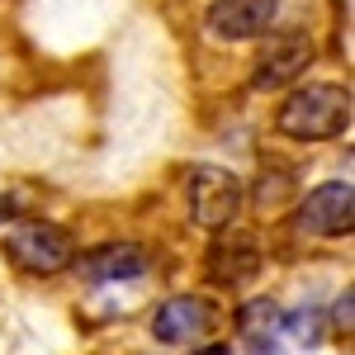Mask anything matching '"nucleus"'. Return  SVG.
I'll list each match as a JSON object with an SVG mask.
<instances>
[{"instance_id":"3","label":"nucleus","mask_w":355,"mask_h":355,"mask_svg":"<svg viewBox=\"0 0 355 355\" xmlns=\"http://www.w3.org/2000/svg\"><path fill=\"white\" fill-rule=\"evenodd\" d=\"M190 218L209 232H218L242 214V180L223 166H194L190 171Z\"/></svg>"},{"instance_id":"12","label":"nucleus","mask_w":355,"mask_h":355,"mask_svg":"<svg viewBox=\"0 0 355 355\" xmlns=\"http://www.w3.org/2000/svg\"><path fill=\"white\" fill-rule=\"evenodd\" d=\"M336 318H341V322H346V327H351V294H346V299L336 303Z\"/></svg>"},{"instance_id":"13","label":"nucleus","mask_w":355,"mask_h":355,"mask_svg":"<svg viewBox=\"0 0 355 355\" xmlns=\"http://www.w3.org/2000/svg\"><path fill=\"white\" fill-rule=\"evenodd\" d=\"M194 355H232L227 346H204V351H194Z\"/></svg>"},{"instance_id":"10","label":"nucleus","mask_w":355,"mask_h":355,"mask_svg":"<svg viewBox=\"0 0 355 355\" xmlns=\"http://www.w3.org/2000/svg\"><path fill=\"white\" fill-rule=\"evenodd\" d=\"M289 331H294V341H299V346H313V341L322 336V331H318V313H299Z\"/></svg>"},{"instance_id":"9","label":"nucleus","mask_w":355,"mask_h":355,"mask_svg":"<svg viewBox=\"0 0 355 355\" xmlns=\"http://www.w3.org/2000/svg\"><path fill=\"white\" fill-rule=\"evenodd\" d=\"M256 270H261V251L251 237L214 242V251H209V279L214 284H246Z\"/></svg>"},{"instance_id":"6","label":"nucleus","mask_w":355,"mask_h":355,"mask_svg":"<svg viewBox=\"0 0 355 355\" xmlns=\"http://www.w3.org/2000/svg\"><path fill=\"white\" fill-rule=\"evenodd\" d=\"M214 331V303L209 299H171L157 308V318H152V336L162 341V346H190L199 336H209Z\"/></svg>"},{"instance_id":"4","label":"nucleus","mask_w":355,"mask_h":355,"mask_svg":"<svg viewBox=\"0 0 355 355\" xmlns=\"http://www.w3.org/2000/svg\"><path fill=\"white\" fill-rule=\"evenodd\" d=\"M355 223V194L351 180H327L299 204V227L313 237H341Z\"/></svg>"},{"instance_id":"11","label":"nucleus","mask_w":355,"mask_h":355,"mask_svg":"<svg viewBox=\"0 0 355 355\" xmlns=\"http://www.w3.org/2000/svg\"><path fill=\"white\" fill-rule=\"evenodd\" d=\"M5 223H15V199L0 194V227H5Z\"/></svg>"},{"instance_id":"8","label":"nucleus","mask_w":355,"mask_h":355,"mask_svg":"<svg viewBox=\"0 0 355 355\" xmlns=\"http://www.w3.org/2000/svg\"><path fill=\"white\" fill-rule=\"evenodd\" d=\"M81 266L85 279H95V284H105V279H137V275H147V251L137 242H114V246H100V251H90L76 261Z\"/></svg>"},{"instance_id":"7","label":"nucleus","mask_w":355,"mask_h":355,"mask_svg":"<svg viewBox=\"0 0 355 355\" xmlns=\"http://www.w3.org/2000/svg\"><path fill=\"white\" fill-rule=\"evenodd\" d=\"M308 62H313V43L303 33H284V38H275L270 48L261 53L251 81H256V90H279V85H289L294 76H303Z\"/></svg>"},{"instance_id":"1","label":"nucleus","mask_w":355,"mask_h":355,"mask_svg":"<svg viewBox=\"0 0 355 355\" xmlns=\"http://www.w3.org/2000/svg\"><path fill=\"white\" fill-rule=\"evenodd\" d=\"M275 128L284 137H294V142H327V137L346 133L351 128V90L331 81L303 85L279 105Z\"/></svg>"},{"instance_id":"2","label":"nucleus","mask_w":355,"mask_h":355,"mask_svg":"<svg viewBox=\"0 0 355 355\" xmlns=\"http://www.w3.org/2000/svg\"><path fill=\"white\" fill-rule=\"evenodd\" d=\"M5 251L10 261L28 275H57L71 266V237L57 227V223H43V218H24L10 227L5 237Z\"/></svg>"},{"instance_id":"5","label":"nucleus","mask_w":355,"mask_h":355,"mask_svg":"<svg viewBox=\"0 0 355 355\" xmlns=\"http://www.w3.org/2000/svg\"><path fill=\"white\" fill-rule=\"evenodd\" d=\"M275 15H279V0H214L204 24L214 38L246 43V38H261L275 24Z\"/></svg>"}]
</instances>
